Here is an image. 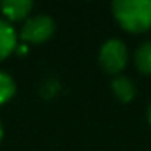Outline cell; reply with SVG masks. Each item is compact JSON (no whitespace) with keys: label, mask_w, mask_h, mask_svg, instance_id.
<instances>
[{"label":"cell","mask_w":151,"mask_h":151,"mask_svg":"<svg viewBox=\"0 0 151 151\" xmlns=\"http://www.w3.org/2000/svg\"><path fill=\"white\" fill-rule=\"evenodd\" d=\"M112 13L126 32L142 34L151 29V0H116Z\"/></svg>","instance_id":"cell-1"},{"label":"cell","mask_w":151,"mask_h":151,"mask_svg":"<svg viewBox=\"0 0 151 151\" xmlns=\"http://www.w3.org/2000/svg\"><path fill=\"white\" fill-rule=\"evenodd\" d=\"M53 32H55V22L48 14H36L25 20L20 30V37L27 45H41L48 41L53 36Z\"/></svg>","instance_id":"cell-2"},{"label":"cell","mask_w":151,"mask_h":151,"mask_svg":"<svg viewBox=\"0 0 151 151\" xmlns=\"http://www.w3.org/2000/svg\"><path fill=\"white\" fill-rule=\"evenodd\" d=\"M98 60L103 71L110 75H117L119 71L124 69L128 62V50L121 39H109L101 45Z\"/></svg>","instance_id":"cell-3"},{"label":"cell","mask_w":151,"mask_h":151,"mask_svg":"<svg viewBox=\"0 0 151 151\" xmlns=\"http://www.w3.org/2000/svg\"><path fill=\"white\" fill-rule=\"evenodd\" d=\"M34 4L30 0H4L0 2V11L6 16L7 22H22L25 20L30 11H32Z\"/></svg>","instance_id":"cell-4"},{"label":"cell","mask_w":151,"mask_h":151,"mask_svg":"<svg viewBox=\"0 0 151 151\" xmlns=\"http://www.w3.org/2000/svg\"><path fill=\"white\" fill-rule=\"evenodd\" d=\"M16 46H18L16 30L7 20L0 18V60H4L13 52H16Z\"/></svg>","instance_id":"cell-5"},{"label":"cell","mask_w":151,"mask_h":151,"mask_svg":"<svg viewBox=\"0 0 151 151\" xmlns=\"http://www.w3.org/2000/svg\"><path fill=\"white\" fill-rule=\"evenodd\" d=\"M112 93L123 103H130L135 98V86L128 77H116L112 82Z\"/></svg>","instance_id":"cell-6"},{"label":"cell","mask_w":151,"mask_h":151,"mask_svg":"<svg viewBox=\"0 0 151 151\" xmlns=\"http://www.w3.org/2000/svg\"><path fill=\"white\" fill-rule=\"evenodd\" d=\"M135 66L140 73L151 75V41H144L137 50H135Z\"/></svg>","instance_id":"cell-7"},{"label":"cell","mask_w":151,"mask_h":151,"mask_svg":"<svg viewBox=\"0 0 151 151\" xmlns=\"http://www.w3.org/2000/svg\"><path fill=\"white\" fill-rule=\"evenodd\" d=\"M16 93V84L13 80V77H9L7 73L0 71V105L7 103Z\"/></svg>","instance_id":"cell-8"},{"label":"cell","mask_w":151,"mask_h":151,"mask_svg":"<svg viewBox=\"0 0 151 151\" xmlns=\"http://www.w3.org/2000/svg\"><path fill=\"white\" fill-rule=\"evenodd\" d=\"M147 123L151 124V105L147 107Z\"/></svg>","instance_id":"cell-9"},{"label":"cell","mask_w":151,"mask_h":151,"mask_svg":"<svg viewBox=\"0 0 151 151\" xmlns=\"http://www.w3.org/2000/svg\"><path fill=\"white\" fill-rule=\"evenodd\" d=\"M2 137H4V128H2V123H0V140H2Z\"/></svg>","instance_id":"cell-10"}]
</instances>
